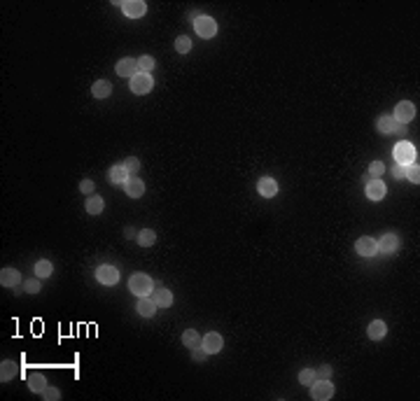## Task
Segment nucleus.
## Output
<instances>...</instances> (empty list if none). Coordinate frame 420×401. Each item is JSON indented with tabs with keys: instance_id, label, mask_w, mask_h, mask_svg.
<instances>
[{
	"instance_id": "nucleus-1",
	"label": "nucleus",
	"mask_w": 420,
	"mask_h": 401,
	"mask_svg": "<svg viewBox=\"0 0 420 401\" xmlns=\"http://www.w3.org/2000/svg\"><path fill=\"white\" fill-rule=\"evenodd\" d=\"M392 156H395V161H397V164L409 166V164H415V159H418V152H415L413 145L404 140V143H397V145H395Z\"/></svg>"
},
{
	"instance_id": "nucleus-2",
	"label": "nucleus",
	"mask_w": 420,
	"mask_h": 401,
	"mask_svg": "<svg viewBox=\"0 0 420 401\" xmlns=\"http://www.w3.org/2000/svg\"><path fill=\"white\" fill-rule=\"evenodd\" d=\"M310 394L315 401H327L334 396V385L329 378H315V383L310 385Z\"/></svg>"
},
{
	"instance_id": "nucleus-3",
	"label": "nucleus",
	"mask_w": 420,
	"mask_h": 401,
	"mask_svg": "<svg viewBox=\"0 0 420 401\" xmlns=\"http://www.w3.org/2000/svg\"><path fill=\"white\" fill-rule=\"evenodd\" d=\"M194 31L201 35V38H215L217 35V23H215V19H210V17H205V14H201V17H196L194 19Z\"/></svg>"
},
{
	"instance_id": "nucleus-4",
	"label": "nucleus",
	"mask_w": 420,
	"mask_h": 401,
	"mask_svg": "<svg viewBox=\"0 0 420 401\" xmlns=\"http://www.w3.org/2000/svg\"><path fill=\"white\" fill-rule=\"evenodd\" d=\"M128 289H131L133 294H138V297L149 294V291H152V280H149V275H145V273L131 275V280H128Z\"/></svg>"
},
{
	"instance_id": "nucleus-5",
	"label": "nucleus",
	"mask_w": 420,
	"mask_h": 401,
	"mask_svg": "<svg viewBox=\"0 0 420 401\" xmlns=\"http://www.w3.org/2000/svg\"><path fill=\"white\" fill-rule=\"evenodd\" d=\"M152 87H154V82H152V77L147 75V72H136V75L131 77V91L133 94H149L152 91Z\"/></svg>"
},
{
	"instance_id": "nucleus-6",
	"label": "nucleus",
	"mask_w": 420,
	"mask_h": 401,
	"mask_svg": "<svg viewBox=\"0 0 420 401\" xmlns=\"http://www.w3.org/2000/svg\"><path fill=\"white\" fill-rule=\"evenodd\" d=\"M96 278H98V282L112 287V285H117V282H119V271H117L115 266H110V264H103V266H98V269H96Z\"/></svg>"
},
{
	"instance_id": "nucleus-7",
	"label": "nucleus",
	"mask_w": 420,
	"mask_h": 401,
	"mask_svg": "<svg viewBox=\"0 0 420 401\" xmlns=\"http://www.w3.org/2000/svg\"><path fill=\"white\" fill-rule=\"evenodd\" d=\"M222 345H224V341H222V336L217 334V331H210V334H205L203 338H201V347H203L208 355H217V352L222 350Z\"/></svg>"
},
{
	"instance_id": "nucleus-8",
	"label": "nucleus",
	"mask_w": 420,
	"mask_h": 401,
	"mask_svg": "<svg viewBox=\"0 0 420 401\" xmlns=\"http://www.w3.org/2000/svg\"><path fill=\"white\" fill-rule=\"evenodd\" d=\"M413 117H415V105L411 103V100H402V103H397V108H395V121L406 124V121H411Z\"/></svg>"
},
{
	"instance_id": "nucleus-9",
	"label": "nucleus",
	"mask_w": 420,
	"mask_h": 401,
	"mask_svg": "<svg viewBox=\"0 0 420 401\" xmlns=\"http://www.w3.org/2000/svg\"><path fill=\"white\" fill-rule=\"evenodd\" d=\"M122 12L128 19H140L147 12V5L143 0H126V3H122Z\"/></svg>"
},
{
	"instance_id": "nucleus-10",
	"label": "nucleus",
	"mask_w": 420,
	"mask_h": 401,
	"mask_svg": "<svg viewBox=\"0 0 420 401\" xmlns=\"http://www.w3.org/2000/svg\"><path fill=\"white\" fill-rule=\"evenodd\" d=\"M355 250H357L359 257H374V254L378 252V245H376L374 238L362 236V238H357V243H355Z\"/></svg>"
},
{
	"instance_id": "nucleus-11",
	"label": "nucleus",
	"mask_w": 420,
	"mask_h": 401,
	"mask_svg": "<svg viewBox=\"0 0 420 401\" xmlns=\"http://www.w3.org/2000/svg\"><path fill=\"white\" fill-rule=\"evenodd\" d=\"M385 184L381 182V177H374L371 182H366V198L369 201H381L383 196H385Z\"/></svg>"
},
{
	"instance_id": "nucleus-12",
	"label": "nucleus",
	"mask_w": 420,
	"mask_h": 401,
	"mask_svg": "<svg viewBox=\"0 0 420 401\" xmlns=\"http://www.w3.org/2000/svg\"><path fill=\"white\" fill-rule=\"evenodd\" d=\"M376 245H378V250H381V252H385V254L397 252V250H399V238H397V233H385V236H383Z\"/></svg>"
},
{
	"instance_id": "nucleus-13",
	"label": "nucleus",
	"mask_w": 420,
	"mask_h": 401,
	"mask_svg": "<svg viewBox=\"0 0 420 401\" xmlns=\"http://www.w3.org/2000/svg\"><path fill=\"white\" fill-rule=\"evenodd\" d=\"M257 192H259L264 198H273L278 194L276 180H273V177H261V180L257 182Z\"/></svg>"
},
{
	"instance_id": "nucleus-14",
	"label": "nucleus",
	"mask_w": 420,
	"mask_h": 401,
	"mask_svg": "<svg viewBox=\"0 0 420 401\" xmlns=\"http://www.w3.org/2000/svg\"><path fill=\"white\" fill-rule=\"evenodd\" d=\"M17 376H19V364L12 362V359H3V364H0V380L7 383V380L17 378Z\"/></svg>"
},
{
	"instance_id": "nucleus-15",
	"label": "nucleus",
	"mask_w": 420,
	"mask_h": 401,
	"mask_svg": "<svg viewBox=\"0 0 420 401\" xmlns=\"http://www.w3.org/2000/svg\"><path fill=\"white\" fill-rule=\"evenodd\" d=\"M138 70V61L136 59H122L117 61V75L119 77H133Z\"/></svg>"
},
{
	"instance_id": "nucleus-16",
	"label": "nucleus",
	"mask_w": 420,
	"mask_h": 401,
	"mask_svg": "<svg viewBox=\"0 0 420 401\" xmlns=\"http://www.w3.org/2000/svg\"><path fill=\"white\" fill-rule=\"evenodd\" d=\"M108 177H110L112 184H126L128 182V173H126V168H124V164L112 166L110 171H108Z\"/></svg>"
},
{
	"instance_id": "nucleus-17",
	"label": "nucleus",
	"mask_w": 420,
	"mask_h": 401,
	"mask_svg": "<svg viewBox=\"0 0 420 401\" xmlns=\"http://www.w3.org/2000/svg\"><path fill=\"white\" fill-rule=\"evenodd\" d=\"M124 187H126V194L131 198H140L145 194V182L140 180V177H136V175L128 177V182L124 184Z\"/></svg>"
},
{
	"instance_id": "nucleus-18",
	"label": "nucleus",
	"mask_w": 420,
	"mask_h": 401,
	"mask_svg": "<svg viewBox=\"0 0 420 401\" xmlns=\"http://www.w3.org/2000/svg\"><path fill=\"white\" fill-rule=\"evenodd\" d=\"M385 334H387V327L383 319H374L369 325V329H366V336L371 341H381V338H385Z\"/></svg>"
},
{
	"instance_id": "nucleus-19",
	"label": "nucleus",
	"mask_w": 420,
	"mask_h": 401,
	"mask_svg": "<svg viewBox=\"0 0 420 401\" xmlns=\"http://www.w3.org/2000/svg\"><path fill=\"white\" fill-rule=\"evenodd\" d=\"M0 282H3V287H17L21 282V275H19L17 269H3L0 271Z\"/></svg>"
},
{
	"instance_id": "nucleus-20",
	"label": "nucleus",
	"mask_w": 420,
	"mask_h": 401,
	"mask_svg": "<svg viewBox=\"0 0 420 401\" xmlns=\"http://www.w3.org/2000/svg\"><path fill=\"white\" fill-rule=\"evenodd\" d=\"M376 128L387 136V133H395V131H397V121H395V117H390V115H381V117L376 119Z\"/></svg>"
},
{
	"instance_id": "nucleus-21",
	"label": "nucleus",
	"mask_w": 420,
	"mask_h": 401,
	"mask_svg": "<svg viewBox=\"0 0 420 401\" xmlns=\"http://www.w3.org/2000/svg\"><path fill=\"white\" fill-rule=\"evenodd\" d=\"M154 303L161 308H168L173 303V291L166 289V287H156L154 289Z\"/></svg>"
},
{
	"instance_id": "nucleus-22",
	"label": "nucleus",
	"mask_w": 420,
	"mask_h": 401,
	"mask_svg": "<svg viewBox=\"0 0 420 401\" xmlns=\"http://www.w3.org/2000/svg\"><path fill=\"white\" fill-rule=\"evenodd\" d=\"M91 94H94V98H108V96L112 94V84L108 82V79H98V82H94V87H91Z\"/></svg>"
},
{
	"instance_id": "nucleus-23",
	"label": "nucleus",
	"mask_w": 420,
	"mask_h": 401,
	"mask_svg": "<svg viewBox=\"0 0 420 401\" xmlns=\"http://www.w3.org/2000/svg\"><path fill=\"white\" fill-rule=\"evenodd\" d=\"M138 313L143 315V317H152V315L156 313V303H154V299L140 297V299H138Z\"/></svg>"
},
{
	"instance_id": "nucleus-24",
	"label": "nucleus",
	"mask_w": 420,
	"mask_h": 401,
	"mask_svg": "<svg viewBox=\"0 0 420 401\" xmlns=\"http://www.w3.org/2000/svg\"><path fill=\"white\" fill-rule=\"evenodd\" d=\"M28 387H31V392H35V394H42L44 387H47V378H44L42 373L28 376Z\"/></svg>"
},
{
	"instance_id": "nucleus-25",
	"label": "nucleus",
	"mask_w": 420,
	"mask_h": 401,
	"mask_svg": "<svg viewBox=\"0 0 420 401\" xmlns=\"http://www.w3.org/2000/svg\"><path fill=\"white\" fill-rule=\"evenodd\" d=\"M105 208V201L100 196H89L87 198V212L89 215H100Z\"/></svg>"
},
{
	"instance_id": "nucleus-26",
	"label": "nucleus",
	"mask_w": 420,
	"mask_h": 401,
	"mask_svg": "<svg viewBox=\"0 0 420 401\" xmlns=\"http://www.w3.org/2000/svg\"><path fill=\"white\" fill-rule=\"evenodd\" d=\"M136 240H138V245H143V248H152V245L156 243V233L152 229H143Z\"/></svg>"
},
{
	"instance_id": "nucleus-27",
	"label": "nucleus",
	"mask_w": 420,
	"mask_h": 401,
	"mask_svg": "<svg viewBox=\"0 0 420 401\" xmlns=\"http://www.w3.org/2000/svg\"><path fill=\"white\" fill-rule=\"evenodd\" d=\"M51 271H54V266H51V261H47V259H40L38 264H35V278H49Z\"/></svg>"
},
{
	"instance_id": "nucleus-28",
	"label": "nucleus",
	"mask_w": 420,
	"mask_h": 401,
	"mask_svg": "<svg viewBox=\"0 0 420 401\" xmlns=\"http://www.w3.org/2000/svg\"><path fill=\"white\" fill-rule=\"evenodd\" d=\"M182 343L189 347V350H192V347H199V345H201V336L196 334L194 329H187V331L182 334Z\"/></svg>"
},
{
	"instance_id": "nucleus-29",
	"label": "nucleus",
	"mask_w": 420,
	"mask_h": 401,
	"mask_svg": "<svg viewBox=\"0 0 420 401\" xmlns=\"http://www.w3.org/2000/svg\"><path fill=\"white\" fill-rule=\"evenodd\" d=\"M315 378H318V373H315V368H301L299 371V383L301 385H313L315 383Z\"/></svg>"
},
{
	"instance_id": "nucleus-30",
	"label": "nucleus",
	"mask_w": 420,
	"mask_h": 401,
	"mask_svg": "<svg viewBox=\"0 0 420 401\" xmlns=\"http://www.w3.org/2000/svg\"><path fill=\"white\" fill-rule=\"evenodd\" d=\"M404 177L409 182H415L418 184L420 182V171H418V164H409V166H404Z\"/></svg>"
},
{
	"instance_id": "nucleus-31",
	"label": "nucleus",
	"mask_w": 420,
	"mask_h": 401,
	"mask_svg": "<svg viewBox=\"0 0 420 401\" xmlns=\"http://www.w3.org/2000/svg\"><path fill=\"white\" fill-rule=\"evenodd\" d=\"M175 51H180V54H189V51H192V40L185 38V35H180V38L175 40Z\"/></svg>"
},
{
	"instance_id": "nucleus-32",
	"label": "nucleus",
	"mask_w": 420,
	"mask_h": 401,
	"mask_svg": "<svg viewBox=\"0 0 420 401\" xmlns=\"http://www.w3.org/2000/svg\"><path fill=\"white\" fill-rule=\"evenodd\" d=\"M138 70H143V72H147L149 75V70H154V59H152V56H140L138 59Z\"/></svg>"
},
{
	"instance_id": "nucleus-33",
	"label": "nucleus",
	"mask_w": 420,
	"mask_h": 401,
	"mask_svg": "<svg viewBox=\"0 0 420 401\" xmlns=\"http://www.w3.org/2000/svg\"><path fill=\"white\" fill-rule=\"evenodd\" d=\"M124 168H126L128 175H136V173L140 171V161L136 159V156H128V159L124 161Z\"/></svg>"
},
{
	"instance_id": "nucleus-34",
	"label": "nucleus",
	"mask_w": 420,
	"mask_h": 401,
	"mask_svg": "<svg viewBox=\"0 0 420 401\" xmlns=\"http://www.w3.org/2000/svg\"><path fill=\"white\" fill-rule=\"evenodd\" d=\"M385 173V166L381 161H371L369 164V177H381Z\"/></svg>"
},
{
	"instance_id": "nucleus-35",
	"label": "nucleus",
	"mask_w": 420,
	"mask_h": 401,
	"mask_svg": "<svg viewBox=\"0 0 420 401\" xmlns=\"http://www.w3.org/2000/svg\"><path fill=\"white\" fill-rule=\"evenodd\" d=\"M42 399L44 401H56V399H61V392L56 390V387H44Z\"/></svg>"
},
{
	"instance_id": "nucleus-36",
	"label": "nucleus",
	"mask_w": 420,
	"mask_h": 401,
	"mask_svg": "<svg viewBox=\"0 0 420 401\" xmlns=\"http://www.w3.org/2000/svg\"><path fill=\"white\" fill-rule=\"evenodd\" d=\"M23 289H26L28 294H38V291H40V278H33V280H26V282H23Z\"/></svg>"
},
{
	"instance_id": "nucleus-37",
	"label": "nucleus",
	"mask_w": 420,
	"mask_h": 401,
	"mask_svg": "<svg viewBox=\"0 0 420 401\" xmlns=\"http://www.w3.org/2000/svg\"><path fill=\"white\" fill-rule=\"evenodd\" d=\"M192 357H194V362H203L205 357H208V352L203 350V347H192Z\"/></svg>"
},
{
	"instance_id": "nucleus-38",
	"label": "nucleus",
	"mask_w": 420,
	"mask_h": 401,
	"mask_svg": "<svg viewBox=\"0 0 420 401\" xmlns=\"http://www.w3.org/2000/svg\"><path fill=\"white\" fill-rule=\"evenodd\" d=\"M80 192H82V194H91V192H94V182H91V180H82Z\"/></svg>"
},
{
	"instance_id": "nucleus-39",
	"label": "nucleus",
	"mask_w": 420,
	"mask_h": 401,
	"mask_svg": "<svg viewBox=\"0 0 420 401\" xmlns=\"http://www.w3.org/2000/svg\"><path fill=\"white\" fill-rule=\"evenodd\" d=\"M315 373H318V378H329V376H332V366H327V364H325V366L318 368Z\"/></svg>"
},
{
	"instance_id": "nucleus-40",
	"label": "nucleus",
	"mask_w": 420,
	"mask_h": 401,
	"mask_svg": "<svg viewBox=\"0 0 420 401\" xmlns=\"http://www.w3.org/2000/svg\"><path fill=\"white\" fill-rule=\"evenodd\" d=\"M392 175L395 177H404V166L402 164H395L392 166Z\"/></svg>"
},
{
	"instance_id": "nucleus-41",
	"label": "nucleus",
	"mask_w": 420,
	"mask_h": 401,
	"mask_svg": "<svg viewBox=\"0 0 420 401\" xmlns=\"http://www.w3.org/2000/svg\"><path fill=\"white\" fill-rule=\"evenodd\" d=\"M124 236H126V238H133V236H136V231H133L131 226H126V229H124Z\"/></svg>"
}]
</instances>
